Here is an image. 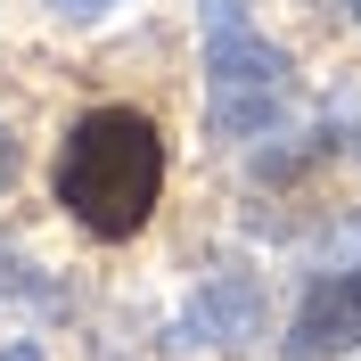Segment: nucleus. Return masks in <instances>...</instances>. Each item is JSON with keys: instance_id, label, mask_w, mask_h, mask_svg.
Here are the masks:
<instances>
[{"instance_id": "20e7f679", "label": "nucleus", "mask_w": 361, "mask_h": 361, "mask_svg": "<svg viewBox=\"0 0 361 361\" xmlns=\"http://www.w3.org/2000/svg\"><path fill=\"white\" fill-rule=\"evenodd\" d=\"M180 329H189L197 345H222V353H238V345L263 337V288H255L247 271H214V279L189 295Z\"/></svg>"}, {"instance_id": "423d86ee", "label": "nucleus", "mask_w": 361, "mask_h": 361, "mask_svg": "<svg viewBox=\"0 0 361 361\" xmlns=\"http://www.w3.org/2000/svg\"><path fill=\"white\" fill-rule=\"evenodd\" d=\"M58 17H99V8H115V0H49Z\"/></svg>"}, {"instance_id": "0eeeda50", "label": "nucleus", "mask_w": 361, "mask_h": 361, "mask_svg": "<svg viewBox=\"0 0 361 361\" xmlns=\"http://www.w3.org/2000/svg\"><path fill=\"white\" fill-rule=\"evenodd\" d=\"M0 361H42V345H0Z\"/></svg>"}, {"instance_id": "f03ea898", "label": "nucleus", "mask_w": 361, "mask_h": 361, "mask_svg": "<svg viewBox=\"0 0 361 361\" xmlns=\"http://www.w3.org/2000/svg\"><path fill=\"white\" fill-rule=\"evenodd\" d=\"M205 17V123L222 140H247L288 99V49L247 25V0H197Z\"/></svg>"}, {"instance_id": "6e6552de", "label": "nucleus", "mask_w": 361, "mask_h": 361, "mask_svg": "<svg viewBox=\"0 0 361 361\" xmlns=\"http://www.w3.org/2000/svg\"><path fill=\"white\" fill-rule=\"evenodd\" d=\"M353 17H361V0H353Z\"/></svg>"}, {"instance_id": "f257e3e1", "label": "nucleus", "mask_w": 361, "mask_h": 361, "mask_svg": "<svg viewBox=\"0 0 361 361\" xmlns=\"http://www.w3.org/2000/svg\"><path fill=\"white\" fill-rule=\"evenodd\" d=\"M164 197V140L140 107H90L58 148V205L90 238H132L148 230Z\"/></svg>"}, {"instance_id": "7ed1b4c3", "label": "nucleus", "mask_w": 361, "mask_h": 361, "mask_svg": "<svg viewBox=\"0 0 361 361\" xmlns=\"http://www.w3.org/2000/svg\"><path fill=\"white\" fill-rule=\"evenodd\" d=\"M361 345V271H329L304 288L295 304V329H288V361H337Z\"/></svg>"}, {"instance_id": "39448f33", "label": "nucleus", "mask_w": 361, "mask_h": 361, "mask_svg": "<svg viewBox=\"0 0 361 361\" xmlns=\"http://www.w3.org/2000/svg\"><path fill=\"white\" fill-rule=\"evenodd\" d=\"M17 180V140H8V123H0V189Z\"/></svg>"}]
</instances>
